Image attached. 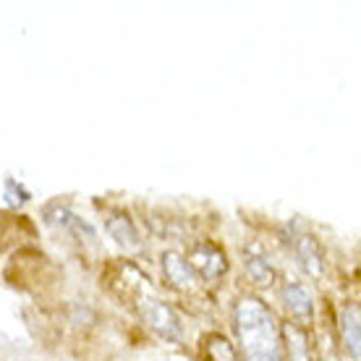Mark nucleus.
I'll use <instances>...</instances> for the list:
<instances>
[{
	"label": "nucleus",
	"instance_id": "5",
	"mask_svg": "<svg viewBox=\"0 0 361 361\" xmlns=\"http://www.w3.org/2000/svg\"><path fill=\"white\" fill-rule=\"evenodd\" d=\"M163 275H165V280H168V286L176 290H191L197 286V275H194L189 262H186L178 252L163 254Z\"/></svg>",
	"mask_w": 361,
	"mask_h": 361
},
{
	"label": "nucleus",
	"instance_id": "2",
	"mask_svg": "<svg viewBox=\"0 0 361 361\" xmlns=\"http://www.w3.org/2000/svg\"><path fill=\"white\" fill-rule=\"evenodd\" d=\"M139 314L160 338L180 341V319L165 301H160V298H142L139 301Z\"/></svg>",
	"mask_w": 361,
	"mask_h": 361
},
{
	"label": "nucleus",
	"instance_id": "11",
	"mask_svg": "<svg viewBox=\"0 0 361 361\" xmlns=\"http://www.w3.org/2000/svg\"><path fill=\"white\" fill-rule=\"evenodd\" d=\"M73 212L68 209V204L63 202H53V204H47L45 207V223L47 226H55V228H71L73 223Z\"/></svg>",
	"mask_w": 361,
	"mask_h": 361
},
{
	"label": "nucleus",
	"instance_id": "12",
	"mask_svg": "<svg viewBox=\"0 0 361 361\" xmlns=\"http://www.w3.org/2000/svg\"><path fill=\"white\" fill-rule=\"evenodd\" d=\"M207 356H209V361H238V356H235L231 341L220 338V335H212V338H209Z\"/></svg>",
	"mask_w": 361,
	"mask_h": 361
},
{
	"label": "nucleus",
	"instance_id": "1",
	"mask_svg": "<svg viewBox=\"0 0 361 361\" xmlns=\"http://www.w3.org/2000/svg\"><path fill=\"white\" fill-rule=\"evenodd\" d=\"M233 322L244 361H283L280 327L259 298H241L233 309Z\"/></svg>",
	"mask_w": 361,
	"mask_h": 361
},
{
	"label": "nucleus",
	"instance_id": "7",
	"mask_svg": "<svg viewBox=\"0 0 361 361\" xmlns=\"http://www.w3.org/2000/svg\"><path fill=\"white\" fill-rule=\"evenodd\" d=\"M280 338L286 343L288 361H312V343H309V335L301 325L286 322V325L280 327Z\"/></svg>",
	"mask_w": 361,
	"mask_h": 361
},
{
	"label": "nucleus",
	"instance_id": "13",
	"mask_svg": "<svg viewBox=\"0 0 361 361\" xmlns=\"http://www.w3.org/2000/svg\"><path fill=\"white\" fill-rule=\"evenodd\" d=\"M6 197H8V204H13V207H21V204H27L29 202V191L21 186V183H16L13 178L6 180Z\"/></svg>",
	"mask_w": 361,
	"mask_h": 361
},
{
	"label": "nucleus",
	"instance_id": "10",
	"mask_svg": "<svg viewBox=\"0 0 361 361\" xmlns=\"http://www.w3.org/2000/svg\"><path fill=\"white\" fill-rule=\"evenodd\" d=\"M244 267H246V272H249V278H252L254 286H272V283H275V270H272V264L267 262L264 254L246 252Z\"/></svg>",
	"mask_w": 361,
	"mask_h": 361
},
{
	"label": "nucleus",
	"instance_id": "9",
	"mask_svg": "<svg viewBox=\"0 0 361 361\" xmlns=\"http://www.w3.org/2000/svg\"><path fill=\"white\" fill-rule=\"evenodd\" d=\"M293 249H296L298 264L304 267L307 275L319 278L325 272V259H322V252H319V244L314 241V235H298L293 241Z\"/></svg>",
	"mask_w": 361,
	"mask_h": 361
},
{
	"label": "nucleus",
	"instance_id": "3",
	"mask_svg": "<svg viewBox=\"0 0 361 361\" xmlns=\"http://www.w3.org/2000/svg\"><path fill=\"white\" fill-rule=\"evenodd\" d=\"M183 259L189 262V267L194 270V275H199L202 280L223 278L226 270H228L226 254L220 252L212 241H199V244H194Z\"/></svg>",
	"mask_w": 361,
	"mask_h": 361
},
{
	"label": "nucleus",
	"instance_id": "6",
	"mask_svg": "<svg viewBox=\"0 0 361 361\" xmlns=\"http://www.w3.org/2000/svg\"><path fill=\"white\" fill-rule=\"evenodd\" d=\"M105 231L118 246H123L128 252H136L142 246V233H139V228L134 226V220L128 215H110L105 220Z\"/></svg>",
	"mask_w": 361,
	"mask_h": 361
},
{
	"label": "nucleus",
	"instance_id": "8",
	"mask_svg": "<svg viewBox=\"0 0 361 361\" xmlns=\"http://www.w3.org/2000/svg\"><path fill=\"white\" fill-rule=\"evenodd\" d=\"M341 333H343L345 351L351 353L353 361L361 359V312L359 304H348L341 314Z\"/></svg>",
	"mask_w": 361,
	"mask_h": 361
},
{
	"label": "nucleus",
	"instance_id": "4",
	"mask_svg": "<svg viewBox=\"0 0 361 361\" xmlns=\"http://www.w3.org/2000/svg\"><path fill=\"white\" fill-rule=\"evenodd\" d=\"M283 304L288 309L290 317H296L298 322H309L312 314H314V298H312V290L298 283V280H288L283 286Z\"/></svg>",
	"mask_w": 361,
	"mask_h": 361
}]
</instances>
